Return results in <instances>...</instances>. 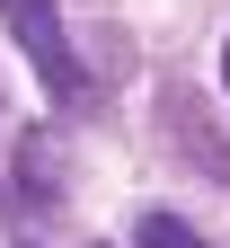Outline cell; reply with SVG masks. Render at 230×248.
<instances>
[{
	"mask_svg": "<svg viewBox=\"0 0 230 248\" xmlns=\"http://www.w3.org/2000/svg\"><path fill=\"white\" fill-rule=\"evenodd\" d=\"M221 89H230V45H221Z\"/></svg>",
	"mask_w": 230,
	"mask_h": 248,
	"instance_id": "cell-3",
	"label": "cell"
},
{
	"mask_svg": "<svg viewBox=\"0 0 230 248\" xmlns=\"http://www.w3.org/2000/svg\"><path fill=\"white\" fill-rule=\"evenodd\" d=\"M133 248H213V239H204V231H186L177 213H151V222L133 231Z\"/></svg>",
	"mask_w": 230,
	"mask_h": 248,
	"instance_id": "cell-2",
	"label": "cell"
},
{
	"mask_svg": "<svg viewBox=\"0 0 230 248\" xmlns=\"http://www.w3.org/2000/svg\"><path fill=\"white\" fill-rule=\"evenodd\" d=\"M0 27L27 45V62H36V80L53 89V98H80V53H71V36H62V9L53 0H0Z\"/></svg>",
	"mask_w": 230,
	"mask_h": 248,
	"instance_id": "cell-1",
	"label": "cell"
}]
</instances>
